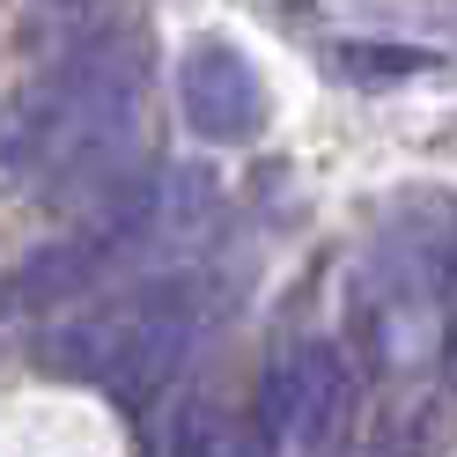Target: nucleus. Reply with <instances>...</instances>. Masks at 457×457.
Returning <instances> with one entry per match:
<instances>
[{"label": "nucleus", "instance_id": "f257e3e1", "mask_svg": "<svg viewBox=\"0 0 457 457\" xmlns=\"http://www.w3.org/2000/svg\"><path fill=\"white\" fill-rule=\"evenodd\" d=\"M140 170V45L89 37L0 96V192H45L89 214Z\"/></svg>", "mask_w": 457, "mask_h": 457}, {"label": "nucleus", "instance_id": "f03ea898", "mask_svg": "<svg viewBox=\"0 0 457 457\" xmlns=\"http://www.w3.org/2000/svg\"><path fill=\"white\" fill-rule=\"evenodd\" d=\"M457 310V199L406 192L377 221L354 288H347V361L377 384H406L443 369Z\"/></svg>", "mask_w": 457, "mask_h": 457}, {"label": "nucleus", "instance_id": "7ed1b4c3", "mask_svg": "<svg viewBox=\"0 0 457 457\" xmlns=\"http://www.w3.org/2000/svg\"><path fill=\"white\" fill-rule=\"evenodd\" d=\"M199 310H207L199 303V273H148L119 295L74 303L37 339V361L67 384H96L126 413H148L178 384V369L199 339Z\"/></svg>", "mask_w": 457, "mask_h": 457}, {"label": "nucleus", "instance_id": "20e7f679", "mask_svg": "<svg viewBox=\"0 0 457 457\" xmlns=\"http://www.w3.org/2000/svg\"><path fill=\"white\" fill-rule=\"evenodd\" d=\"M178 111L199 140L237 148V140H251L266 126V81L228 37H199L178 60Z\"/></svg>", "mask_w": 457, "mask_h": 457}, {"label": "nucleus", "instance_id": "39448f33", "mask_svg": "<svg viewBox=\"0 0 457 457\" xmlns=\"http://www.w3.org/2000/svg\"><path fill=\"white\" fill-rule=\"evenodd\" d=\"M436 67V52H420V45H332V74L339 81H361V89H391V81H413Z\"/></svg>", "mask_w": 457, "mask_h": 457}, {"label": "nucleus", "instance_id": "423d86ee", "mask_svg": "<svg viewBox=\"0 0 457 457\" xmlns=\"http://www.w3.org/2000/svg\"><path fill=\"white\" fill-rule=\"evenodd\" d=\"M148 457H221V428H214V406L207 398H178L170 420L155 428Z\"/></svg>", "mask_w": 457, "mask_h": 457}, {"label": "nucleus", "instance_id": "0eeeda50", "mask_svg": "<svg viewBox=\"0 0 457 457\" xmlns=\"http://www.w3.org/2000/svg\"><path fill=\"white\" fill-rule=\"evenodd\" d=\"M443 369L457 377V310H450V347H443Z\"/></svg>", "mask_w": 457, "mask_h": 457}, {"label": "nucleus", "instance_id": "6e6552de", "mask_svg": "<svg viewBox=\"0 0 457 457\" xmlns=\"http://www.w3.org/2000/svg\"><path fill=\"white\" fill-rule=\"evenodd\" d=\"M45 8H74V0H45Z\"/></svg>", "mask_w": 457, "mask_h": 457}]
</instances>
